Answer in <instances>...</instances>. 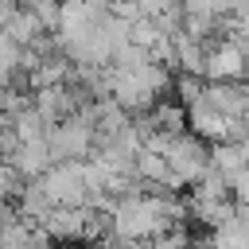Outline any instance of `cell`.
<instances>
[{
	"label": "cell",
	"mask_w": 249,
	"mask_h": 249,
	"mask_svg": "<svg viewBox=\"0 0 249 249\" xmlns=\"http://www.w3.org/2000/svg\"><path fill=\"white\" fill-rule=\"evenodd\" d=\"M47 198L54 206H89V187H86V160H54L39 175Z\"/></svg>",
	"instance_id": "7a4b0ae2"
},
{
	"label": "cell",
	"mask_w": 249,
	"mask_h": 249,
	"mask_svg": "<svg viewBox=\"0 0 249 249\" xmlns=\"http://www.w3.org/2000/svg\"><path fill=\"white\" fill-rule=\"evenodd\" d=\"M230 191H233V198H237L241 206H249V167H245L241 175H233V179H230Z\"/></svg>",
	"instance_id": "8fae6325"
},
{
	"label": "cell",
	"mask_w": 249,
	"mask_h": 249,
	"mask_svg": "<svg viewBox=\"0 0 249 249\" xmlns=\"http://www.w3.org/2000/svg\"><path fill=\"white\" fill-rule=\"evenodd\" d=\"M245 93H249V78L245 82H206V101L214 109H222L226 117H241L245 109Z\"/></svg>",
	"instance_id": "8992f818"
},
{
	"label": "cell",
	"mask_w": 249,
	"mask_h": 249,
	"mask_svg": "<svg viewBox=\"0 0 249 249\" xmlns=\"http://www.w3.org/2000/svg\"><path fill=\"white\" fill-rule=\"evenodd\" d=\"M202 78H206V82H245V78H249V51H245L237 39H230V35L214 39V43L206 47Z\"/></svg>",
	"instance_id": "3957f363"
},
{
	"label": "cell",
	"mask_w": 249,
	"mask_h": 249,
	"mask_svg": "<svg viewBox=\"0 0 249 249\" xmlns=\"http://www.w3.org/2000/svg\"><path fill=\"white\" fill-rule=\"evenodd\" d=\"M27 179H35V175H43L51 163H54V156H51V144H47V136H35V140H19L16 144V152L8 156Z\"/></svg>",
	"instance_id": "5b68a950"
},
{
	"label": "cell",
	"mask_w": 249,
	"mask_h": 249,
	"mask_svg": "<svg viewBox=\"0 0 249 249\" xmlns=\"http://www.w3.org/2000/svg\"><path fill=\"white\" fill-rule=\"evenodd\" d=\"M86 218L89 206H51L43 214V226L54 241H86Z\"/></svg>",
	"instance_id": "277c9868"
},
{
	"label": "cell",
	"mask_w": 249,
	"mask_h": 249,
	"mask_svg": "<svg viewBox=\"0 0 249 249\" xmlns=\"http://www.w3.org/2000/svg\"><path fill=\"white\" fill-rule=\"evenodd\" d=\"M23 183H27V175H23L8 156H0V198L16 202V198H19V191H23Z\"/></svg>",
	"instance_id": "9c48e42d"
},
{
	"label": "cell",
	"mask_w": 249,
	"mask_h": 249,
	"mask_svg": "<svg viewBox=\"0 0 249 249\" xmlns=\"http://www.w3.org/2000/svg\"><path fill=\"white\" fill-rule=\"evenodd\" d=\"M156 148L167 156V167H171L187 187H191L202 171H210V144H206L202 136H195L191 128H183V132H175V136H163Z\"/></svg>",
	"instance_id": "6da1fadb"
},
{
	"label": "cell",
	"mask_w": 249,
	"mask_h": 249,
	"mask_svg": "<svg viewBox=\"0 0 249 249\" xmlns=\"http://www.w3.org/2000/svg\"><path fill=\"white\" fill-rule=\"evenodd\" d=\"M27 8H31V16L43 23V31H58V23H62V0H23Z\"/></svg>",
	"instance_id": "30bf717a"
},
{
	"label": "cell",
	"mask_w": 249,
	"mask_h": 249,
	"mask_svg": "<svg viewBox=\"0 0 249 249\" xmlns=\"http://www.w3.org/2000/svg\"><path fill=\"white\" fill-rule=\"evenodd\" d=\"M241 121L249 124V93H245V109H241Z\"/></svg>",
	"instance_id": "7c38bea8"
},
{
	"label": "cell",
	"mask_w": 249,
	"mask_h": 249,
	"mask_svg": "<svg viewBox=\"0 0 249 249\" xmlns=\"http://www.w3.org/2000/svg\"><path fill=\"white\" fill-rule=\"evenodd\" d=\"M4 31H8V35L19 43V47H31V43L43 35V23L31 16V8H27V4H19V8H16L8 19H4Z\"/></svg>",
	"instance_id": "52a82bcc"
},
{
	"label": "cell",
	"mask_w": 249,
	"mask_h": 249,
	"mask_svg": "<svg viewBox=\"0 0 249 249\" xmlns=\"http://www.w3.org/2000/svg\"><path fill=\"white\" fill-rule=\"evenodd\" d=\"M19 58H23V47L0 27V86H12L16 74H19Z\"/></svg>",
	"instance_id": "ba28073f"
}]
</instances>
